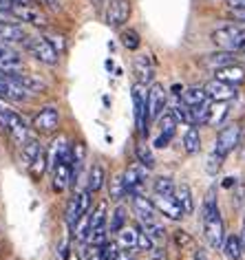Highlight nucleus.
<instances>
[{
	"instance_id": "obj_15",
	"label": "nucleus",
	"mask_w": 245,
	"mask_h": 260,
	"mask_svg": "<svg viewBox=\"0 0 245 260\" xmlns=\"http://www.w3.org/2000/svg\"><path fill=\"white\" fill-rule=\"evenodd\" d=\"M131 207L135 212V216H137L141 223L144 220H157V207H155L152 199H146L144 194H133L131 197Z\"/></svg>"
},
{
	"instance_id": "obj_32",
	"label": "nucleus",
	"mask_w": 245,
	"mask_h": 260,
	"mask_svg": "<svg viewBox=\"0 0 245 260\" xmlns=\"http://www.w3.org/2000/svg\"><path fill=\"white\" fill-rule=\"evenodd\" d=\"M124 227H126V207L117 205V207H115V212L111 214V218H108V232H111V234H119Z\"/></svg>"
},
{
	"instance_id": "obj_21",
	"label": "nucleus",
	"mask_w": 245,
	"mask_h": 260,
	"mask_svg": "<svg viewBox=\"0 0 245 260\" xmlns=\"http://www.w3.org/2000/svg\"><path fill=\"white\" fill-rule=\"evenodd\" d=\"M24 40H27V34H24V29L20 24L0 20V42L14 44V42H24Z\"/></svg>"
},
{
	"instance_id": "obj_24",
	"label": "nucleus",
	"mask_w": 245,
	"mask_h": 260,
	"mask_svg": "<svg viewBox=\"0 0 245 260\" xmlns=\"http://www.w3.org/2000/svg\"><path fill=\"white\" fill-rule=\"evenodd\" d=\"M71 159V146L67 144V139L60 137L53 144V148H51V154H49V166L51 168H55V166H60L62 161H69Z\"/></svg>"
},
{
	"instance_id": "obj_33",
	"label": "nucleus",
	"mask_w": 245,
	"mask_h": 260,
	"mask_svg": "<svg viewBox=\"0 0 245 260\" xmlns=\"http://www.w3.org/2000/svg\"><path fill=\"white\" fill-rule=\"evenodd\" d=\"M190 108H192V119H195V126H205V123H210L212 100L199 104V106H190Z\"/></svg>"
},
{
	"instance_id": "obj_54",
	"label": "nucleus",
	"mask_w": 245,
	"mask_h": 260,
	"mask_svg": "<svg viewBox=\"0 0 245 260\" xmlns=\"http://www.w3.org/2000/svg\"><path fill=\"white\" fill-rule=\"evenodd\" d=\"M234 185H236V179H234V177L223 179V187H228V190H230V187H234Z\"/></svg>"
},
{
	"instance_id": "obj_49",
	"label": "nucleus",
	"mask_w": 245,
	"mask_h": 260,
	"mask_svg": "<svg viewBox=\"0 0 245 260\" xmlns=\"http://www.w3.org/2000/svg\"><path fill=\"white\" fill-rule=\"evenodd\" d=\"M57 251H60V258L62 260H69V238L62 240V245L57 247Z\"/></svg>"
},
{
	"instance_id": "obj_61",
	"label": "nucleus",
	"mask_w": 245,
	"mask_h": 260,
	"mask_svg": "<svg viewBox=\"0 0 245 260\" xmlns=\"http://www.w3.org/2000/svg\"><path fill=\"white\" fill-rule=\"evenodd\" d=\"M16 3H34V0H16Z\"/></svg>"
},
{
	"instance_id": "obj_23",
	"label": "nucleus",
	"mask_w": 245,
	"mask_h": 260,
	"mask_svg": "<svg viewBox=\"0 0 245 260\" xmlns=\"http://www.w3.org/2000/svg\"><path fill=\"white\" fill-rule=\"evenodd\" d=\"M135 73H137V82L150 84L152 77H155V67H152L150 57H148V55L135 57Z\"/></svg>"
},
{
	"instance_id": "obj_18",
	"label": "nucleus",
	"mask_w": 245,
	"mask_h": 260,
	"mask_svg": "<svg viewBox=\"0 0 245 260\" xmlns=\"http://www.w3.org/2000/svg\"><path fill=\"white\" fill-rule=\"evenodd\" d=\"M205 93H208V97L212 102H230L232 97H236V88L232 86V84H225L221 80H210L208 84H205Z\"/></svg>"
},
{
	"instance_id": "obj_52",
	"label": "nucleus",
	"mask_w": 245,
	"mask_h": 260,
	"mask_svg": "<svg viewBox=\"0 0 245 260\" xmlns=\"http://www.w3.org/2000/svg\"><path fill=\"white\" fill-rule=\"evenodd\" d=\"M40 5H47L51 11H57V9H60V0H40Z\"/></svg>"
},
{
	"instance_id": "obj_35",
	"label": "nucleus",
	"mask_w": 245,
	"mask_h": 260,
	"mask_svg": "<svg viewBox=\"0 0 245 260\" xmlns=\"http://www.w3.org/2000/svg\"><path fill=\"white\" fill-rule=\"evenodd\" d=\"M141 230H144L155 243H164L166 240V230L159 220H144V223H141Z\"/></svg>"
},
{
	"instance_id": "obj_51",
	"label": "nucleus",
	"mask_w": 245,
	"mask_h": 260,
	"mask_svg": "<svg viewBox=\"0 0 245 260\" xmlns=\"http://www.w3.org/2000/svg\"><path fill=\"white\" fill-rule=\"evenodd\" d=\"M168 144H170V137H166V135H159L155 139V148H168Z\"/></svg>"
},
{
	"instance_id": "obj_45",
	"label": "nucleus",
	"mask_w": 245,
	"mask_h": 260,
	"mask_svg": "<svg viewBox=\"0 0 245 260\" xmlns=\"http://www.w3.org/2000/svg\"><path fill=\"white\" fill-rule=\"evenodd\" d=\"M47 166H49V159H47V154L44 152H40L38 154V159L31 164V170H34V174L36 177H42L44 174V170H47Z\"/></svg>"
},
{
	"instance_id": "obj_40",
	"label": "nucleus",
	"mask_w": 245,
	"mask_h": 260,
	"mask_svg": "<svg viewBox=\"0 0 245 260\" xmlns=\"http://www.w3.org/2000/svg\"><path fill=\"white\" fill-rule=\"evenodd\" d=\"M152 190H155V194H166V197H172L175 190H177V185L172 183V179H168V177H159V179H155Z\"/></svg>"
},
{
	"instance_id": "obj_55",
	"label": "nucleus",
	"mask_w": 245,
	"mask_h": 260,
	"mask_svg": "<svg viewBox=\"0 0 245 260\" xmlns=\"http://www.w3.org/2000/svg\"><path fill=\"white\" fill-rule=\"evenodd\" d=\"M170 90H172V93H175V95H181V93H183V88L179 86V84H175V86H172Z\"/></svg>"
},
{
	"instance_id": "obj_1",
	"label": "nucleus",
	"mask_w": 245,
	"mask_h": 260,
	"mask_svg": "<svg viewBox=\"0 0 245 260\" xmlns=\"http://www.w3.org/2000/svg\"><path fill=\"white\" fill-rule=\"evenodd\" d=\"M212 42L223 51H241L245 44V22H232L212 31Z\"/></svg>"
},
{
	"instance_id": "obj_37",
	"label": "nucleus",
	"mask_w": 245,
	"mask_h": 260,
	"mask_svg": "<svg viewBox=\"0 0 245 260\" xmlns=\"http://www.w3.org/2000/svg\"><path fill=\"white\" fill-rule=\"evenodd\" d=\"M117 236H119V245L124 247V249H133V247H137L139 230H135V227H124Z\"/></svg>"
},
{
	"instance_id": "obj_50",
	"label": "nucleus",
	"mask_w": 245,
	"mask_h": 260,
	"mask_svg": "<svg viewBox=\"0 0 245 260\" xmlns=\"http://www.w3.org/2000/svg\"><path fill=\"white\" fill-rule=\"evenodd\" d=\"M14 5H16V0H0V11H5V14H11Z\"/></svg>"
},
{
	"instance_id": "obj_7",
	"label": "nucleus",
	"mask_w": 245,
	"mask_h": 260,
	"mask_svg": "<svg viewBox=\"0 0 245 260\" xmlns=\"http://www.w3.org/2000/svg\"><path fill=\"white\" fill-rule=\"evenodd\" d=\"M11 16H14L16 20L34 24V27H47L49 24L47 14H44V11L34 3H16L14 9H11Z\"/></svg>"
},
{
	"instance_id": "obj_2",
	"label": "nucleus",
	"mask_w": 245,
	"mask_h": 260,
	"mask_svg": "<svg viewBox=\"0 0 245 260\" xmlns=\"http://www.w3.org/2000/svg\"><path fill=\"white\" fill-rule=\"evenodd\" d=\"M133 106H135V126H137V133L141 137L148 135V121H150V115H148V88L144 82H135L133 84Z\"/></svg>"
},
{
	"instance_id": "obj_58",
	"label": "nucleus",
	"mask_w": 245,
	"mask_h": 260,
	"mask_svg": "<svg viewBox=\"0 0 245 260\" xmlns=\"http://www.w3.org/2000/svg\"><path fill=\"white\" fill-rule=\"evenodd\" d=\"M195 260H208V258H205V253H201V251H197V256H195Z\"/></svg>"
},
{
	"instance_id": "obj_47",
	"label": "nucleus",
	"mask_w": 245,
	"mask_h": 260,
	"mask_svg": "<svg viewBox=\"0 0 245 260\" xmlns=\"http://www.w3.org/2000/svg\"><path fill=\"white\" fill-rule=\"evenodd\" d=\"M152 245H155V240H152V238L148 236V234H146V232H144V230H141V227H139L137 247H139V249H152Z\"/></svg>"
},
{
	"instance_id": "obj_34",
	"label": "nucleus",
	"mask_w": 245,
	"mask_h": 260,
	"mask_svg": "<svg viewBox=\"0 0 245 260\" xmlns=\"http://www.w3.org/2000/svg\"><path fill=\"white\" fill-rule=\"evenodd\" d=\"M40 152H42L40 144H38L36 139H27V141H24V146H22V164L27 168H31V164L38 159V154H40Z\"/></svg>"
},
{
	"instance_id": "obj_28",
	"label": "nucleus",
	"mask_w": 245,
	"mask_h": 260,
	"mask_svg": "<svg viewBox=\"0 0 245 260\" xmlns=\"http://www.w3.org/2000/svg\"><path fill=\"white\" fill-rule=\"evenodd\" d=\"M183 148H186V152H188V154H197L199 150H201V135H199V130L195 126H190L188 130H186Z\"/></svg>"
},
{
	"instance_id": "obj_48",
	"label": "nucleus",
	"mask_w": 245,
	"mask_h": 260,
	"mask_svg": "<svg viewBox=\"0 0 245 260\" xmlns=\"http://www.w3.org/2000/svg\"><path fill=\"white\" fill-rule=\"evenodd\" d=\"M175 243H177L179 247H190V245H192V238H190L186 232L179 230V232H175Z\"/></svg>"
},
{
	"instance_id": "obj_57",
	"label": "nucleus",
	"mask_w": 245,
	"mask_h": 260,
	"mask_svg": "<svg viewBox=\"0 0 245 260\" xmlns=\"http://www.w3.org/2000/svg\"><path fill=\"white\" fill-rule=\"evenodd\" d=\"M104 67H106L108 71H113V69H115V64H113V60H106V62H104Z\"/></svg>"
},
{
	"instance_id": "obj_39",
	"label": "nucleus",
	"mask_w": 245,
	"mask_h": 260,
	"mask_svg": "<svg viewBox=\"0 0 245 260\" xmlns=\"http://www.w3.org/2000/svg\"><path fill=\"white\" fill-rule=\"evenodd\" d=\"M177 117L172 113H164L159 117V128H161V135H166V137H175V130H177Z\"/></svg>"
},
{
	"instance_id": "obj_25",
	"label": "nucleus",
	"mask_w": 245,
	"mask_h": 260,
	"mask_svg": "<svg viewBox=\"0 0 245 260\" xmlns=\"http://www.w3.org/2000/svg\"><path fill=\"white\" fill-rule=\"evenodd\" d=\"M223 256L228 260H241L243 258V240L241 236H236V234H232V236H225V243H223Z\"/></svg>"
},
{
	"instance_id": "obj_60",
	"label": "nucleus",
	"mask_w": 245,
	"mask_h": 260,
	"mask_svg": "<svg viewBox=\"0 0 245 260\" xmlns=\"http://www.w3.org/2000/svg\"><path fill=\"white\" fill-rule=\"evenodd\" d=\"M91 3L95 5V7H102V3H104V0H91Z\"/></svg>"
},
{
	"instance_id": "obj_41",
	"label": "nucleus",
	"mask_w": 245,
	"mask_h": 260,
	"mask_svg": "<svg viewBox=\"0 0 245 260\" xmlns=\"http://www.w3.org/2000/svg\"><path fill=\"white\" fill-rule=\"evenodd\" d=\"M111 201H115V203H119L121 199L126 197V185H124V177H113L111 179Z\"/></svg>"
},
{
	"instance_id": "obj_62",
	"label": "nucleus",
	"mask_w": 245,
	"mask_h": 260,
	"mask_svg": "<svg viewBox=\"0 0 245 260\" xmlns=\"http://www.w3.org/2000/svg\"><path fill=\"white\" fill-rule=\"evenodd\" d=\"M241 51H245V44H243V49H241Z\"/></svg>"
},
{
	"instance_id": "obj_63",
	"label": "nucleus",
	"mask_w": 245,
	"mask_h": 260,
	"mask_svg": "<svg viewBox=\"0 0 245 260\" xmlns=\"http://www.w3.org/2000/svg\"><path fill=\"white\" fill-rule=\"evenodd\" d=\"M157 260H164V258H157Z\"/></svg>"
},
{
	"instance_id": "obj_56",
	"label": "nucleus",
	"mask_w": 245,
	"mask_h": 260,
	"mask_svg": "<svg viewBox=\"0 0 245 260\" xmlns=\"http://www.w3.org/2000/svg\"><path fill=\"white\" fill-rule=\"evenodd\" d=\"M88 260H104V258H102V253H100V249H98V251H95V253H93V256L88 258Z\"/></svg>"
},
{
	"instance_id": "obj_44",
	"label": "nucleus",
	"mask_w": 245,
	"mask_h": 260,
	"mask_svg": "<svg viewBox=\"0 0 245 260\" xmlns=\"http://www.w3.org/2000/svg\"><path fill=\"white\" fill-rule=\"evenodd\" d=\"M100 253H102V258L104 260H117V256H119V247H117V243H106L100 247Z\"/></svg>"
},
{
	"instance_id": "obj_13",
	"label": "nucleus",
	"mask_w": 245,
	"mask_h": 260,
	"mask_svg": "<svg viewBox=\"0 0 245 260\" xmlns=\"http://www.w3.org/2000/svg\"><path fill=\"white\" fill-rule=\"evenodd\" d=\"M24 62L20 53L7 42H0V73H16V71H22Z\"/></svg>"
},
{
	"instance_id": "obj_42",
	"label": "nucleus",
	"mask_w": 245,
	"mask_h": 260,
	"mask_svg": "<svg viewBox=\"0 0 245 260\" xmlns=\"http://www.w3.org/2000/svg\"><path fill=\"white\" fill-rule=\"evenodd\" d=\"M121 44L128 49V51H137L141 47V40H139V34L135 29H126L121 31Z\"/></svg>"
},
{
	"instance_id": "obj_36",
	"label": "nucleus",
	"mask_w": 245,
	"mask_h": 260,
	"mask_svg": "<svg viewBox=\"0 0 245 260\" xmlns=\"http://www.w3.org/2000/svg\"><path fill=\"white\" fill-rule=\"evenodd\" d=\"M225 117H228V102H212L210 126H221Z\"/></svg>"
},
{
	"instance_id": "obj_10",
	"label": "nucleus",
	"mask_w": 245,
	"mask_h": 260,
	"mask_svg": "<svg viewBox=\"0 0 245 260\" xmlns=\"http://www.w3.org/2000/svg\"><path fill=\"white\" fill-rule=\"evenodd\" d=\"M121 177H124V185H126L128 197H133V194H141V185H144V181L148 177V168L141 166L137 161L135 166H128Z\"/></svg>"
},
{
	"instance_id": "obj_43",
	"label": "nucleus",
	"mask_w": 245,
	"mask_h": 260,
	"mask_svg": "<svg viewBox=\"0 0 245 260\" xmlns=\"http://www.w3.org/2000/svg\"><path fill=\"white\" fill-rule=\"evenodd\" d=\"M221 164H223V157L217 150H212L208 161H205V172H208V174H217L219 170H221Z\"/></svg>"
},
{
	"instance_id": "obj_46",
	"label": "nucleus",
	"mask_w": 245,
	"mask_h": 260,
	"mask_svg": "<svg viewBox=\"0 0 245 260\" xmlns=\"http://www.w3.org/2000/svg\"><path fill=\"white\" fill-rule=\"evenodd\" d=\"M44 38H47V40L51 42V47H53L57 53H64V51H67V42H64V36H60V34H47Z\"/></svg>"
},
{
	"instance_id": "obj_17",
	"label": "nucleus",
	"mask_w": 245,
	"mask_h": 260,
	"mask_svg": "<svg viewBox=\"0 0 245 260\" xmlns=\"http://www.w3.org/2000/svg\"><path fill=\"white\" fill-rule=\"evenodd\" d=\"M0 97L11 100V102H27L29 93L16 80H11L7 73H0Z\"/></svg>"
},
{
	"instance_id": "obj_20",
	"label": "nucleus",
	"mask_w": 245,
	"mask_h": 260,
	"mask_svg": "<svg viewBox=\"0 0 245 260\" xmlns=\"http://www.w3.org/2000/svg\"><path fill=\"white\" fill-rule=\"evenodd\" d=\"M71 181H73V166H71V159H69L53 168V190L64 192L71 185Z\"/></svg>"
},
{
	"instance_id": "obj_12",
	"label": "nucleus",
	"mask_w": 245,
	"mask_h": 260,
	"mask_svg": "<svg viewBox=\"0 0 245 260\" xmlns=\"http://www.w3.org/2000/svg\"><path fill=\"white\" fill-rule=\"evenodd\" d=\"M166 106H168V95H166L164 86L161 84H152L148 88V115H150V119H159L164 115Z\"/></svg>"
},
{
	"instance_id": "obj_9",
	"label": "nucleus",
	"mask_w": 245,
	"mask_h": 260,
	"mask_svg": "<svg viewBox=\"0 0 245 260\" xmlns=\"http://www.w3.org/2000/svg\"><path fill=\"white\" fill-rule=\"evenodd\" d=\"M131 18V0H111L106 9V24L113 29H119Z\"/></svg>"
},
{
	"instance_id": "obj_8",
	"label": "nucleus",
	"mask_w": 245,
	"mask_h": 260,
	"mask_svg": "<svg viewBox=\"0 0 245 260\" xmlns=\"http://www.w3.org/2000/svg\"><path fill=\"white\" fill-rule=\"evenodd\" d=\"M238 141H241V126H238V123H230V126L221 128V133L217 135L215 150L225 159L232 150H236Z\"/></svg>"
},
{
	"instance_id": "obj_19",
	"label": "nucleus",
	"mask_w": 245,
	"mask_h": 260,
	"mask_svg": "<svg viewBox=\"0 0 245 260\" xmlns=\"http://www.w3.org/2000/svg\"><path fill=\"white\" fill-rule=\"evenodd\" d=\"M201 64L205 69H210V71H219V69H223V67H230V64H236V55H234V51H217V53H210V55H205Z\"/></svg>"
},
{
	"instance_id": "obj_31",
	"label": "nucleus",
	"mask_w": 245,
	"mask_h": 260,
	"mask_svg": "<svg viewBox=\"0 0 245 260\" xmlns=\"http://www.w3.org/2000/svg\"><path fill=\"white\" fill-rule=\"evenodd\" d=\"M108 214H106V203L102 201V203L95 207L93 214H88V225H91V232L93 230H102V227H108ZM88 232V234H91Z\"/></svg>"
},
{
	"instance_id": "obj_3",
	"label": "nucleus",
	"mask_w": 245,
	"mask_h": 260,
	"mask_svg": "<svg viewBox=\"0 0 245 260\" xmlns=\"http://www.w3.org/2000/svg\"><path fill=\"white\" fill-rule=\"evenodd\" d=\"M91 190H80V192H75L73 197H71L69 201V205H67V212H64V220H67V225L73 230V227L80 223V218L82 216H86L88 210H91Z\"/></svg>"
},
{
	"instance_id": "obj_38",
	"label": "nucleus",
	"mask_w": 245,
	"mask_h": 260,
	"mask_svg": "<svg viewBox=\"0 0 245 260\" xmlns=\"http://www.w3.org/2000/svg\"><path fill=\"white\" fill-rule=\"evenodd\" d=\"M135 154H137V161L141 166H146L148 170H152L155 168V154L150 150V146H146V144H137L135 146Z\"/></svg>"
},
{
	"instance_id": "obj_5",
	"label": "nucleus",
	"mask_w": 245,
	"mask_h": 260,
	"mask_svg": "<svg viewBox=\"0 0 245 260\" xmlns=\"http://www.w3.org/2000/svg\"><path fill=\"white\" fill-rule=\"evenodd\" d=\"M201 227H203V236L208 240V245L212 249H223V243H225V227H223V218H221V212H215L210 216L201 218Z\"/></svg>"
},
{
	"instance_id": "obj_14",
	"label": "nucleus",
	"mask_w": 245,
	"mask_h": 260,
	"mask_svg": "<svg viewBox=\"0 0 245 260\" xmlns=\"http://www.w3.org/2000/svg\"><path fill=\"white\" fill-rule=\"evenodd\" d=\"M57 123H60V110L55 106H44L34 117V128L38 133H53Z\"/></svg>"
},
{
	"instance_id": "obj_26",
	"label": "nucleus",
	"mask_w": 245,
	"mask_h": 260,
	"mask_svg": "<svg viewBox=\"0 0 245 260\" xmlns=\"http://www.w3.org/2000/svg\"><path fill=\"white\" fill-rule=\"evenodd\" d=\"M170 113L177 117V121L186 123V126H195V119H192V108L183 100H179V97L170 104Z\"/></svg>"
},
{
	"instance_id": "obj_11",
	"label": "nucleus",
	"mask_w": 245,
	"mask_h": 260,
	"mask_svg": "<svg viewBox=\"0 0 245 260\" xmlns=\"http://www.w3.org/2000/svg\"><path fill=\"white\" fill-rule=\"evenodd\" d=\"M152 203H155V207H157L159 214H164V216H168L172 220H181L186 216L183 207L179 205V201H177L175 194H172V197H166V194H155Z\"/></svg>"
},
{
	"instance_id": "obj_16",
	"label": "nucleus",
	"mask_w": 245,
	"mask_h": 260,
	"mask_svg": "<svg viewBox=\"0 0 245 260\" xmlns=\"http://www.w3.org/2000/svg\"><path fill=\"white\" fill-rule=\"evenodd\" d=\"M11 80H16L20 86L27 90L29 95H40V93H47L49 86L47 82L40 80V75H31V73H20V71H16V73H7Z\"/></svg>"
},
{
	"instance_id": "obj_30",
	"label": "nucleus",
	"mask_w": 245,
	"mask_h": 260,
	"mask_svg": "<svg viewBox=\"0 0 245 260\" xmlns=\"http://www.w3.org/2000/svg\"><path fill=\"white\" fill-rule=\"evenodd\" d=\"M104 181H106L104 168H102L100 164H95V166L91 168V172H88V185H86V187L95 194V192H100L102 187H104Z\"/></svg>"
},
{
	"instance_id": "obj_22",
	"label": "nucleus",
	"mask_w": 245,
	"mask_h": 260,
	"mask_svg": "<svg viewBox=\"0 0 245 260\" xmlns=\"http://www.w3.org/2000/svg\"><path fill=\"white\" fill-rule=\"evenodd\" d=\"M217 80H221L225 84H232V86H238V84L245 82V69H241L238 64H230V67H223L215 71Z\"/></svg>"
},
{
	"instance_id": "obj_27",
	"label": "nucleus",
	"mask_w": 245,
	"mask_h": 260,
	"mask_svg": "<svg viewBox=\"0 0 245 260\" xmlns=\"http://www.w3.org/2000/svg\"><path fill=\"white\" fill-rule=\"evenodd\" d=\"M175 197H177V201H179V205L183 207L186 214H192V212H195V197H192V190H190L188 183L177 185Z\"/></svg>"
},
{
	"instance_id": "obj_6",
	"label": "nucleus",
	"mask_w": 245,
	"mask_h": 260,
	"mask_svg": "<svg viewBox=\"0 0 245 260\" xmlns=\"http://www.w3.org/2000/svg\"><path fill=\"white\" fill-rule=\"evenodd\" d=\"M0 126H3L7 133L11 135V139L16 141L18 146H24V141L29 139V128L27 123H24V119L18 113H14V110H5V113H0Z\"/></svg>"
},
{
	"instance_id": "obj_4",
	"label": "nucleus",
	"mask_w": 245,
	"mask_h": 260,
	"mask_svg": "<svg viewBox=\"0 0 245 260\" xmlns=\"http://www.w3.org/2000/svg\"><path fill=\"white\" fill-rule=\"evenodd\" d=\"M24 47H27V51L36 57L38 62L47 64V67H55L57 60H60V53H57V51L51 47V42L44 36L27 38V40H24Z\"/></svg>"
},
{
	"instance_id": "obj_53",
	"label": "nucleus",
	"mask_w": 245,
	"mask_h": 260,
	"mask_svg": "<svg viewBox=\"0 0 245 260\" xmlns=\"http://www.w3.org/2000/svg\"><path fill=\"white\" fill-rule=\"evenodd\" d=\"M230 9H245V0H228Z\"/></svg>"
},
{
	"instance_id": "obj_29",
	"label": "nucleus",
	"mask_w": 245,
	"mask_h": 260,
	"mask_svg": "<svg viewBox=\"0 0 245 260\" xmlns=\"http://www.w3.org/2000/svg\"><path fill=\"white\" fill-rule=\"evenodd\" d=\"M181 100H183L186 104H188V106H199V104L208 102L210 97H208V93H205V88L190 86V88H186L183 93H181Z\"/></svg>"
},
{
	"instance_id": "obj_59",
	"label": "nucleus",
	"mask_w": 245,
	"mask_h": 260,
	"mask_svg": "<svg viewBox=\"0 0 245 260\" xmlns=\"http://www.w3.org/2000/svg\"><path fill=\"white\" fill-rule=\"evenodd\" d=\"M241 240H243V249H245V220H243V232H241Z\"/></svg>"
}]
</instances>
